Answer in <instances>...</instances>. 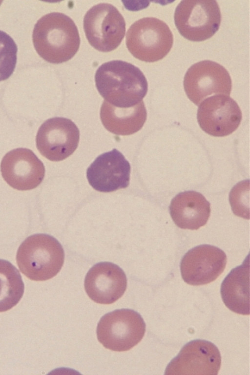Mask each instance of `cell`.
<instances>
[{
  "label": "cell",
  "mask_w": 250,
  "mask_h": 375,
  "mask_svg": "<svg viewBox=\"0 0 250 375\" xmlns=\"http://www.w3.org/2000/svg\"><path fill=\"white\" fill-rule=\"evenodd\" d=\"M221 364L217 347L209 341L197 339L183 347L167 366L165 375H217Z\"/></svg>",
  "instance_id": "cell-10"
},
{
  "label": "cell",
  "mask_w": 250,
  "mask_h": 375,
  "mask_svg": "<svg viewBox=\"0 0 250 375\" xmlns=\"http://www.w3.org/2000/svg\"><path fill=\"white\" fill-rule=\"evenodd\" d=\"M33 42L43 60L58 64L66 62L76 54L80 38L74 21L65 14L52 12L41 17L34 26Z\"/></svg>",
  "instance_id": "cell-2"
},
{
  "label": "cell",
  "mask_w": 250,
  "mask_h": 375,
  "mask_svg": "<svg viewBox=\"0 0 250 375\" xmlns=\"http://www.w3.org/2000/svg\"><path fill=\"white\" fill-rule=\"evenodd\" d=\"M249 289L248 255L243 263L233 269L222 282L220 292L223 302L228 309L236 313L249 315Z\"/></svg>",
  "instance_id": "cell-18"
},
{
  "label": "cell",
  "mask_w": 250,
  "mask_h": 375,
  "mask_svg": "<svg viewBox=\"0 0 250 375\" xmlns=\"http://www.w3.org/2000/svg\"><path fill=\"white\" fill-rule=\"evenodd\" d=\"M146 117L143 101L131 107L121 108L104 100L100 110L104 126L116 135H129L137 132L143 126Z\"/></svg>",
  "instance_id": "cell-17"
},
{
  "label": "cell",
  "mask_w": 250,
  "mask_h": 375,
  "mask_svg": "<svg viewBox=\"0 0 250 375\" xmlns=\"http://www.w3.org/2000/svg\"><path fill=\"white\" fill-rule=\"evenodd\" d=\"M146 324L137 312L130 309L116 310L104 315L97 327L99 341L106 349L126 351L143 338Z\"/></svg>",
  "instance_id": "cell-5"
},
{
  "label": "cell",
  "mask_w": 250,
  "mask_h": 375,
  "mask_svg": "<svg viewBox=\"0 0 250 375\" xmlns=\"http://www.w3.org/2000/svg\"><path fill=\"white\" fill-rule=\"evenodd\" d=\"M174 20L180 34L192 42H202L219 30L221 13L216 0H182L175 8Z\"/></svg>",
  "instance_id": "cell-6"
},
{
  "label": "cell",
  "mask_w": 250,
  "mask_h": 375,
  "mask_svg": "<svg viewBox=\"0 0 250 375\" xmlns=\"http://www.w3.org/2000/svg\"><path fill=\"white\" fill-rule=\"evenodd\" d=\"M197 121L207 133L215 137L229 135L240 125L242 112L233 99L226 95H213L200 103Z\"/></svg>",
  "instance_id": "cell-12"
},
{
  "label": "cell",
  "mask_w": 250,
  "mask_h": 375,
  "mask_svg": "<svg viewBox=\"0 0 250 375\" xmlns=\"http://www.w3.org/2000/svg\"><path fill=\"white\" fill-rule=\"evenodd\" d=\"M80 131L71 120L54 117L40 127L36 138L40 153L51 161H62L70 156L78 147Z\"/></svg>",
  "instance_id": "cell-9"
},
{
  "label": "cell",
  "mask_w": 250,
  "mask_h": 375,
  "mask_svg": "<svg viewBox=\"0 0 250 375\" xmlns=\"http://www.w3.org/2000/svg\"><path fill=\"white\" fill-rule=\"evenodd\" d=\"M100 94L112 105L126 108L142 101L148 90V83L141 70L134 65L121 60H113L100 65L95 75Z\"/></svg>",
  "instance_id": "cell-1"
},
{
  "label": "cell",
  "mask_w": 250,
  "mask_h": 375,
  "mask_svg": "<svg viewBox=\"0 0 250 375\" xmlns=\"http://www.w3.org/2000/svg\"><path fill=\"white\" fill-rule=\"evenodd\" d=\"M0 171L10 187L19 190H28L36 188L42 183L45 167L31 150L18 148L4 156L0 163Z\"/></svg>",
  "instance_id": "cell-13"
},
{
  "label": "cell",
  "mask_w": 250,
  "mask_h": 375,
  "mask_svg": "<svg viewBox=\"0 0 250 375\" xmlns=\"http://www.w3.org/2000/svg\"><path fill=\"white\" fill-rule=\"evenodd\" d=\"M229 200L234 214L249 219V180L236 185L230 192Z\"/></svg>",
  "instance_id": "cell-21"
},
{
  "label": "cell",
  "mask_w": 250,
  "mask_h": 375,
  "mask_svg": "<svg viewBox=\"0 0 250 375\" xmlns=\"http://www.w3.org/2000/svg\"><path fill=\"white\" fill-rule=\"evenodd\" d=\"M64 258L62 245L54 237L46 234L28 237L19 247L16 255L20 271L34 281H45L56 275Z\"/></svg>",
  "instance_id": "cell-3"
},
{
  "label": "cell",
  "mask_w": 250,
  "mask_h": 375,
  "mask_svg": "<svg viewBox=\"0 0 250 375\" xmlns=\"http://www.w3.org/2000/svg\"><path fill=\"white\" fill-rule=\"evenodd\" d=\"M83 29L90 44L98 51L107 52L120 44L125 32V22L114 5L101 3L86 13Z\"/></svg>",
  "instance_id": "cell-7"
},
{
  "label": "cell",
  "mask_w": 250,
  "mask_h": 375,
  "mask_svg": "<svg viewBox=\"0 0 250 375\" xmlns=\"http://www.w3.org/2000/svg\"><path fill=\"white\" fill-rule=\"evenodd\" d=\"M227 256L219 248L204 244L188 250L180 263L184 281L193 286L205 285L216 280L224 271Z\"/></svg>",
  "instance_id": "cell-11"
},
{
  "label": "cell",
  "mask_w": 250,
  "mask_h": 375,
  "mask_svg": "<svg viewBox=\"0 0 250 375\" xmlns=\"http://www.w3.org/2000/svg\"><path fill=\"white\" fill-rule=\"evenodd\" d=\"M126 45L136 59L152 62L165 57L173 44L168 26L154 17H146L134 22L126 34Z\"/></svg>",
  "instance_id": "cell-4"
},
{
  "label": "cell",
  "mask_w": 250,
  "mask_h": 375,
  "mask_svg": "<svg viewBox=\"0 0 250 375\" xmlns=\"http://www.w3.org/2000/svg\"><path fill=\"white\" fill-rule=\"evenodd\" d=\"M84 289L94 302L110 304L121 298L127 286V279L123 270L110 262H100L94 265L87 273Z\"/></svg>",
  "instance_id": "cell-15"
},
{
  "label": "cell",
  "mask_w": 250,
  "mask_h": 375,
  "mask_svg": "<svg viewBox=\"0 0 250 375\" xmlns=\"http://www.w3.org/2000/svg\"><path fill=\"white\" fill-rule=\"evenodd\" d=\"M17 51L13 39L0 30V82L7 80L13 74L17 63Z\"/></svg>",
  "instance_id": "cell-20"
},
{
  "label": "cell",
  "mask_w": 250,
  "mask_h": 375,
  "mask_svg": "<svg viewBox=\"0 0 250 375\" xmlns=\"http://www.w3.org/2000/svg\"><path fill=\"white\" fill-rule=\"evenodd\" d=\"M24 291V283L18 269L10 262L0 259V312L16 306Z\"/></svg>",
  "instance_id": "cell-19"
},
{
  "label": "cell",
  "mask_w": 250,
  "mask_h": 375,
  "mask_svg": "<svg viewBox=\"0 0 250 375\" xmlns=\"http://www.w3.org/2000/svg\"><path fill=\"white\" fill-rule=\"evenodd\" d=\"M183 85L188 99L199 105L207 97L213 94L229 96L232 81L228 70L222 65L212 61L204 60L188 69Z\"/></svg>",
  "instance_id": "cell-8"
},
{
  "label": "cell",
  "mask_w": 250,
  "mask_h": 375,
  "mask_svg": "<svg viewBox=\"0 0 250 375\" xmlns=\"http://www.w3.org/2000/svg\"><path fill=\"white\" fill-rule=\"evenodd\" d=\"M169 212L179 228L196 230L207 224L210 216V205L201 193L186 191L172 199Z\"/></svg>",
  "instance_id": "cell-16"
},
{
  "label": "cell",
  "mask_w": 250,
  "mask_h": 375,
  "mask_svg": "<svg viewBox=\"0 0 250 375\" xmlns=\"http://www.w3.org/2000/svg\"><path fill=\"white\" fill-rule=\"evenodd\" d=\"M130 174L129 163L115 148L98 156L86 170L87 179L91 186L103 192L127 188Z\"/></svg>",
  "instance_id": "cell-14"
}]
</instances>
